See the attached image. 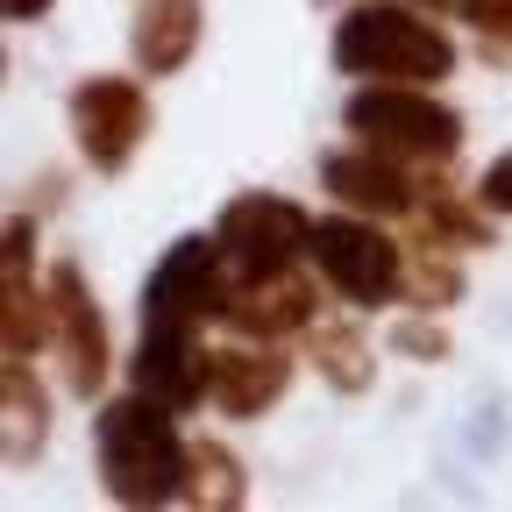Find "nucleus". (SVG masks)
Segmentation results:
<instances>
[{"mask_svg":"<svg viewBox=\"0 0 512 512\" xmlns=\"http://www.w3.org/2000/svg\"><path fill=\"white\" fill-rule=\"evenodd\" d=\"M313 256H320V278H328L342 299L356 306H384L406 285V256L392 235H377L370 221H313Z\"/></svg>","mask_w":512,"mask_h":512,"instance_id":"nucleus-6","label":"nucleus"},{"mask_svg":"<svg viewBox=\"0 0 512 512\" xmlns=\"http://www.w3.org/2000/svg\"><path fill=\"white\" fill-rule=\"evenodd\" d=\"M420 8H434V15H463V22H477L484 36H512V0H420Z\"/></svg>","mask_w":512,"mask_h":512,"instance_id":"nucleus-18","label":"nucleus"},{"mask_svg":"<svg viewBox=\"0 0 512 512\" xmlns=\"http://www.w3.org/2000/svg\"><path fill=\"white\" fill-rule=\"evenodd\" d=\"M43 320H57V306L36 299V285H29V221H15L8 228V356H22V363L36 356Z\"/></svg>","mask_w":512,"mask_h":512,"instance_id":"nucleus-14","label":"nucleus"},{"mask_svg":"<svg viewBox=\"0 0 512 512\" xmlns=\"http://www.w3.org/2000/svg\"><path fill=\"white\" fill-rule=\"evenodd\" d=\"M200 328H143V349H136V392L164 399L171 413H192L207 399V356L192 342Z\"/></svg>","mask_w":512,"mask_h":512,"instance_id":"nucleus-9","label":"nucleus"},{"mask_svg":"<svg viewBox=\"0 0 512 512\" xmlns=\"http://www.w3.org/2000/svg\"><path fill=\"white\" fill-rule=\"evenodd\" d=\"M285 384H292V363L271 342L264 349H221V356H207V399L221 413H264Z\"/></svg>","mask_w":512,"mask_h":512,"instance_id":"nucleus-11","label":"nucleus"},{"mask_svg":"<svg viewBox=\"0 0 512 512\" xmlns=\"http://www.w3.org/2000/svg\"><path fill=\"white\" fill-rule=\"evenodd\" d=\"M328 192H335L342 207H356V214H413L420 207L413 178L399 171V157H384V150L328 157Z\"/></svg>","mask_w":512,"mask_h":512,"instance_id":"nucleus-12","label":"nucleus"},{"mask_svg":"<svg viewBox=\"0 0 512 512\" xmlns=\"http://www.w3.org/2000/svg\"><path fill=\"white\" fill-rule=\"evenodd\" d=\"M349 128H356L370 150H384V157H427V164L456 157V143H463V121L448 114L441 100L399 86V79L356 93V100H349Z\"/></svg>","mask_w":512,"mask_h":512,"instance_id":"nucleus-3","label":"nucleus"},{"mask_svg":"<svg viewBox=\"0 0 512 512\" xmlns=\"http://www.w3.org/2000/svg\"><path fill=\"white\" fill-rule=\"evenodd\" d=\"M313 356H320V370H328L342 392H363V384H370V349L349 328H320L313 335Z\"/></svg>","mask_w":512,"mask_h":512,"instance_id":"nucleus-17","label":"nucleus"},{"mask_svg":"<svg viewBox=\"0 0 512 512\" xmlns=\"http://www.w3.org/2000/svg\"><path fill=\"white\" fill-rule=\"evenodd\" d=\"M221 249H228V271L235 278H271L292 271V256L313 249V221L292 200H271V192H242V200L221 207Z\"/></svg>","mask_w":512,"mask_h":512,"instance_id":"nucleus-5","label":"nucleus"},{"mask_svg":"<svg viewBox=\"0 0 512 512\" xmlns=\"http://www.w3.org/2000/svg\"><path fill=\"white\" fill-rule=\"evenodd\" d=\"M200 43V0H150L136 22V64L150 79H171Z\"/></svg>","mask_w":512,"mask_h":512,"instance_id":"nucleus-13","label":"nucleus"},{"mask_svg":"<svg viewBox=\"0 0 512 512\" xmlns=\"http://www.w3.org/2000/svg\"><path fill=\"white\" fill-rule=\"evenodd\" d=\"M477 200H484L491 214H512V150H505V157H491V171L477 178Z\"/></svg>","mask_w":512,"mask_h":512,"instance_id":"nucleus-19","label":"nucleus"},{"mask_svg":"<svg viewBox=\"0 0 512 512\" xmlns=\"http://www.w3.org/2000/svg\"><path fill=\"white\" fill-rule=\"evenodd\" d=\"M228 249H221V235L207 242V235H185V242H171L164 249V264L150 271V285H143V328H200V320H221L228 313Z\"/></svg>","mask_w":512,"mask_h":512,"instance_id":"nucleus-4","label":"nucleus"},{"mask_svg":"<svg viewBox=\"0 0 512 512\" xmlns=\"http://www.w3.org/2000/svg\"><path fill=\"white\" fill-rule=\"evenodd\" d=\"M335 64L356 79H448L456 72V43H448L434 22H420L413 8H392V0H363V8L342 15L335 29Z\"/></svg>","mask_w":512,"mask_h":512,"instance_id":"nucleus-2","label":"nucleus"},{"mask_svg":"<svg viewBox=\"0 0 512 512\" xmlns=\"http://www.w3.org/2000/svg\"><path fill=\"white\" fill-rule=\"evenodd\" d=\"M392 342H399L406 356H448V335H441V328H427V320H406Z\"/></svg>","mask_w":512,"mask_h":512,"instance_id":"nucleus-20","label":"nucleus"},{"mask_svg":"<svg viewBox=\"0 0 512 512\" xmlns=\"http://www.w3.org/2000/svg\"><path fill=\"white\" fill-rule=\"evenodd\" d=\"M72 128H79V150L93 171H121L136 157V143L150 136V107L136 79H86L72 93Z\"/></svg>","mask_w":512,"mask_h":512,"instance_id":"nucleus-7","label":"nucleus"},{"mask_svg":"<svg viewBox=\"0 0 512 512\" xmlns=\"http://www.w3.org/2000/svg\"><path fill=\"white\" fill-rule=\"evenodd\" d=\"M185 498H200V505H242V470H235V456L221 441H200L192 448V484H185Z\"/></svg>","mask_w":512,"mask_h":512,"instance_id":"nucleus-16","label":"nucleus"},{"mask_svg":"<svg viewBox=\"0 0 512 512\" xmlns=\"http://www.w3.org/2000/svg\"><path fill=\"white\" fill-rule=\"evenodd\" d=\"M100 477L121 505H171L192 484V448L171 427V406L136 392L100 413Z\"/></svg>","mask_w":512,"mask_h":512,"instance_id":"nucleus-1","label":"nucleus"},{"mask_svg":"<svg viewBox=\"0 0 512 512\" xmlns=\"http://www.w3.org/2000/svg\"><path fill=\"white\" fill-rule=\"evenodd\" d=\"M0 8H8V22H36V15L50 8V0H0Z\"/></svg>","mask_w":512,"mask_h":512,"instance_id":"nucleus-21","label":"nucleus"},{"mask_svg":"<svg viewBox=\"0 0 512 512\" xmlns=\"http://www.w3.org/2000/svg\"><path fill=\"white\" fill-rule=\"evenodd\" d=\"M29 434H43V392L29 384V363L8 356V463H29Z\"/></svg>","mask_w":512,"mask_h":512,"instance_id":"nucleus-15","label":"nucleus"},{"mask_svg":"<svg viewBox=\"0 0 512 512\" xmlns=\"http://www.w3.org/2000/svg\"><path fill=\"white\" fill-rule=\"evenodd\" d=\"M228 328L235 335H256V342H271V335H292L313 320V292L292 278V271H271V278H242L228 292Z\"/></svg>","mask_w":512,"mask_h":512,"instance_id":"nucleus-10","label":"nucleus"},{"mask_svg":"<svg viewBox=\"0 0 512 512\" xmlns=\"http://www.w3.org/2000/svg\"><path fill=\"white\" fill-rule=\"evenodd\" d=\"M50 306H57L64 363H72V392L93 399V392H100V377H107V328H100V306H93L79 264H57V271H50Z\"/></svg>","mask_w":512,"mask_h":512,"instance_id":"nucleus-8","label":"nucleus"}]
</instances>
